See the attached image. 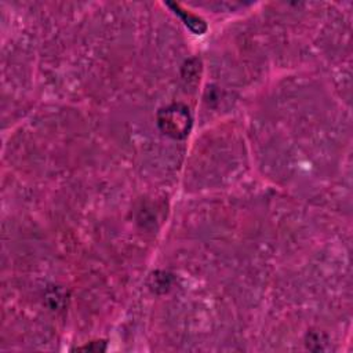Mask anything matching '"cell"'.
I'll use <instances>...</instances> for the list:
<instances>
[{
	"instance_id": "1",
	"label": "cell",
	"mask_w": 353,
	"mask_h": 353,
	"mask_svg": "<svg viewBox=\"0 0 353 353\" xmlns=\"http://www.w3.org/2000/svg\"><path fill=\"white\" fill-rule=\"evenodd\" d=\"M160 128L172 138H183L189 134L192 117L189 109L183 105H170L159 112Z\"/></svg>"
}]
</instances>
